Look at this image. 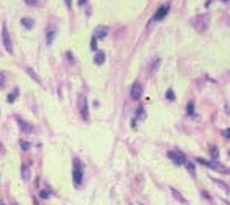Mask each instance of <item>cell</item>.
Returning <instances> with one entry per match:
<instances>
[{
    "label": "cell",
    "mask_w": 230,
    "mask_h": 205,
    "mask_svg": "<svg viewBox=\"0 0 230 205\" xmlns=\"http://www.w3.org/2000/svg\"><path fill=\"white\" fill-rule=\"evenodd\" d=\"M72 179H74V186L79 187L81 182H82V163H81V159L74 158L72 161Z\"/></svg>",
    "instance_id": "obj_1"
},
{
    "label": "cell",
    "mask_w": 230,
    "mask_h": 205,
    "mask_svg": "<svg viewBox=\"0 0 230 205\" xmlns=\"http://www.w3.org/2000/svg\"><path fill=\"white\" fill-rule=\"evenodd\" d=\"M2 39H3V46L9 53H13V45H12V38H10V33H9V28L5 25L2 26Z\"/></svg>",
    "instance_id": "obj_2"
},
{
    "label": "cell",
    "mask_w": 230,
    "mask_h": 205,
    "mask_svg": "<svg viewBox=\"0 0 230 205\" xmlns=\"http://www.w3.org/2000/svg\"><path fill=\"white\" fill-rule=\"evenodd\" d=\"M168 12H169V3H164V5H161L158 10H156V13L153 15V18H151V22H161L164 17L168 15Z\"/></svg>",
    "instance_id": "obj_3"
},
{
    "label": "cell",
    "mask_w": 230,
    "mask_h": 205,
    "mask_svg": "<svg viewBox=\"0 0 230 205\" xmlns=\"http://www.w3.org/2000/svg\"><path fill=\"white\" fill-rule=\"evenodd\" d=\"M197 163H199V164H204L205 167H211V169H217V171H220V172H227L225 167H222L220 164L214 163V161H207V159H204V158H197Z\"/></svg>",
    "instance_id": "obj_4"
},
{
    "label": "cell",
    "mask_w": 230,
    "mask_h": 205,
    "mask_svg": "<svg viewBox=\"0 0 230 205\" xmlns=\"http://www.w3.org/2000/svg\"><path fill=\"white\" fill-rule=\"evenodd\" d=\"M79 112H81V116L84 120H89V110H87V99L84 95L79 97Z\"/></svg>",
    "instance_id": "obj_5"
},
{
    "label": "cell",
    "mask_w": 230,
    "mask_h": 205,
    "mask_svg": "<svg viewBox=\"0 0 230 205\" xmlns=\"http://www.w3.org/2000/svg\"><path fill=\"white\" fill-rule=\"evenodd\" d=\"M169 159H173L177 166H183V164H186V158H184L183 153H174V151H169L168 153Z\"/></svg>",
    "instance_id": "obj_6"
},
{
    "label": "cell",
    "mask_w": 230,
    "mask_h": 205,
    "mask_svg": "<svg viewBox=\"0 0 230 205\" xmlns=\"http://www.w3.org/2000/svg\"><path fill=\"white\" fill-rule=\"evenodd\" d=\"M142 94H143V87H142V84H140V82H135V84L132 86V92H130L132 99H133V100H140Z\"/></svg>",
    "instance_id": "obj_7"
},
{
    "label": "cell",
    "mask_w": 230,
    "mask_h": 205,
    "mask_svg": "<svg viewBox=\"0 0 230 205\" xmlns=\"http://www.w3.org/2000/svg\"><path fill=\"white\" fill-rule=\"evenodd\" d=\"M107 35H108V28L105 25H99L94 30V38L95 39H102V38H105Z\"/></svg>",
    "instance_id": "obj_8"
},
{
    "label": "cell",
    "mask_w": 230,
    "mask_h": 205,
    "mask_svg": "<svg viewBox=\"0 0 230 205\" xmlns=\"http://www.w3.org/2000/svg\"><path fill=\"white\" fill-rule=\"evenodd\" d=\"M17 122H18V125L22 126V130H23V131H26V133H31V131L35 130L31 123H26L25 120H22V118H20V116H17Z\"/></svg>",
    "instance_id": "obj_9"
},
{
    "label": "cell",
    "mask_w": 230,
    "mask_h": 205,
    "mask_svg": "<svg viewBox=\"0 0 230 205\" xmlns=\"http://www.w3.org/2000/svg\"><path fill=\"white\" fill-rule=\"evenodd\" d=\"M54 36H56V28L51 25L50 28H48V31H46V43H48V45H51V43H53Z\"/></svg>",
    "instance_id": "obj_10"
},
{
    "label": "cell",
    "mask_w": 230,
    "mask_h": 205,
    "mask_svg": "<svg viewBox=\"0 0 230 205\" xmlns=\"http://www.w3.org/2000/svg\"><path fill=\"white\" fill-rule=\"evenodd\" d=\"M171 194H173V197H174L176 200H179V202L183 203V205H187V200L184 199V197L181 195V192H177V190H176L174 187H171Z\"/></svg>",
    "instance_id": "obj_11"
},
{
    "label": "cell",
    "mask_w": 230,
    "mask_h": 205,
    "mask_svg": "<svg viewBox=\"0 0 230 205\" xmlns=\"http://www.w3.org/2000/svg\"><path fill=\"white\" fill-rule=\"evenodd\" d=\"M22 177L23 180H30V166L26 163L22 164Z\"/></svg>",
    "instance_id": "obj_12"
},
{
    "label": "cell",
    "mask_w": 230,
    "mask_h": 205,
    "mask_svg": "<svg viewBox=\"0 0 230 205\" xmlns=\"http://www.w3.org/2000/svg\"><path fill=\"white\" fill-rule=\"evenodd\" d=\"M104 61H105V54L102 53V51H97L94 56V62L97 64V66H100V64H104Z\"/></svg>",
    "instance_id": "obj_13"
},
{
    "label": "cell",
    "mask_w": 230,
    "mask_h": 205,
    "mask_svg": "<svg viewBox=\"0 0 230 205\" xmlns=\"http://www.w3.org/2000/svg\"><path fill=\"white\" fill-rule=\"evenodd\" d=\"M22 25L30 30V28H33V26H35V22H33L31 18H23V20H22Z\"/></svg>",
    "instance_id": "obj_14"
},
{
    "label": "cell",
    "mask_w": 230,
    "mask_h": 205,
    "mask_svg": "<svg viewBox=\"0 0 230 205\" xmlns=\"http://www.w3.org/2000/svg\"><path fill=\"white\" fill-rule=\"evenodd\" d=\"M212 180H214V184H217L219 187H222V189H224V192H230V187L227 186V184H224L222 180H219V179H212Z\"/></svg>",
    "instance_id": "obj_15"
},
{
    "label": "cell",
    "mask_w": 230,
    "mask_h": 205,
    "mask_svg": "<svg viewBox=\"0 0 230 205\" xmlns=\"http://www.w3.org/2000/svg\"><path fill=\"white\" fill-rule=\"evenodd\" d=\"M17 95H18V89H15L12 94H9V97H7V100H9L10 103H13L15 102V99H17Z\"/></svg>",
    "instance_id": "obj_16"
},
{
    "label": "cell",
    "mask_w": 230,
    "mask_h": 205,
    "mask_svg": "<svg viewBox=\"0 0 230 205\" xmlns=\"http://www.w3.org/2000/svg\"><path fill=\"white\" fill-rule=\"evenodd\" d=\"M211 156H212L214 159H217V158H219V150H217L215 146H211Z\"/></svg>",
    "instance_id": "obj_17"
},
{
    "label": "cell",
    "mask_w": 230,
    "mask_h": 205,
    "mask_svg": "<svg viewBox=\"0 0 230 205\" xmlns=\"http://www.w3.org/2000/svg\"><path fill=\"white\" fill-rule=\"evenodd\" d=\"M187 115H194V102H189L187 103Z\"/></svg>",
    "instance_id": "obj_18"
},
{
    "label": "cell",
    "mask_w": 230,
    "mask_h": 205,
    "mask_svg": "<svg viewBox=\"0 0 230 205\" xmlns=\"http://www.w3.org/2000/svg\"><path fill=\"white\" fill-rule=\"evenodd\" d=\"M20 146H22L23 151H28V150H30V143L25 141V139H22V141H20Z\"/></svg>",
    "instance_id": "obj_19"
},
{
    "label": "cell",
    "mask_w": 230,
    "mask_h": 205,
    "mask_svg": "<svg viewBox=\"0 0 230 205\" xmlns=\"http://www.w3.org/2000/svg\"><path fill=\"white\" fill-rule=\"evenodd\" d=\"M91 49L92 51H97V39L92 36V39H91Z\"/></svg>",
    "instance_id": "obj_20"
},
{
    "label": "cell",
    "mask_w": 230,
    "mask_h": 205,
    "mask_svg": "<svg viewBox=\"0 0 230 205\" xmlns=\"http://www.w3.org/2000/svg\"><path fill=\"white\" fill-rule=\"evenodd\" d=\"M26 72H28V76H31V77H33V79H35V80H36V82H38V84L41 82V80H39V77H38V76H36V74H35V72L31 71V69H28Z\"/></svg>",
    "instance_id": "obj_21"
},
{
    "label": "cell",
    "mask_w": 230,
    "mask_h": 205,
    "mask_svg": "<svg viewBox=\"0 0 230 205\" xmlns=\"http://www.w3.org/2000/svg\"><path fill=\"white\" fill-rule=\"evenodd\" d=\"M136 116H138V118H145V108H143V107L138 108V112H136Z\"/></svg>",
    "instance_id": "obj_22"
},
{
    "label": "cell",
    "mask_w": 230,
    "mask_h": 205,
    "mask_svg": "<svg viewBox=\"0 0 230 205\" xmlns=\"http://www.w3.org/2000/svg\"><path fill=\"white\" fill-rule=\"evenodd\" d=\"M186 167H187V171L189 172H192V174H194V164H192V163H187V161H186Z\"/></svg>",
    "instance_id": "obj_23"
},
{
    "label": "cell",
    "mask_w": 230,
    "mask_h": 205,
    "mask_svg": "<svg viewBox=\"0 0 230 205\" xmlns=\"http://www.w3.org/2000/svg\"><path fill=\"white\" fill-rule=\"evenodd\" d=\"M166 97H168L169 100H174V92H173L171 89H169V90L166 92Z\"/></svg>",
    "instance_id": "obj_24"
},
{
    "label": "cell",
    "mask_w": 230,
    "mask_h": 205,
    "mask_svg": "<svg viewBox=\"0 0 230 205\" xmlns=\"http://www.w3.org/2000/svg\"><path fill=\"white\" fill-rule=\"evenodd\" d=\"M39 197H41V199H48V197H50V192H48V190H41V192H39Z\"/></svg>",
    "instance_id": "obj_25"
},
{
    "label": "cell",
    "mask_w": 230,
    "mask_h": 205,
    "mask_svg": "<svg viewBox=\"0 0 230 205\" xmlns=\"http://www.w3.org/2000/svg\"><path fill=\"white\" fill-rule=\"evenodd\" d=\"M160 66V59H156V61H155V64H153V67H151V72H155L156 71V67H158Z\"/></svg>",
    "instance_id": "obj_26"
},
{
    "label": "cell",
    "mask_w": 230,
    "mask_h": 205,
    "mask_svg": "<svg viewBox=\"0 0 230 205\" xmlns=\"http://www.w3.org/2000/svg\"><path fill=\"white\" fill-rule=\"evenodd\" d=\"M3 82H5V74L0 72V86H3Z\"/></svg>",
    "instance_id": "obj_27"
},
{
    "label": "cell",
    "mask_w": 230,
    "mask_h": 205,
    "mask_svg": "<svg viewBox=\"0 0 230 205\" xmlns=\"http://www.w3.org/2000/svg\"><path fill=\"white\" fill-rule=\"evenodd\" d=\"M222 133H224V136H227V138H230V128H227V130H224Z\"/></svg>",
    "instance_id": "obj_28"
},
{
    "label": "cell",
    "mask_w": 230,
    "mask_h": 205,
    "mask_svg": "<svg viewBox=\"0 0 230 205\" xmlns=\"http://www.w3.org/2000/svg\"><path fill=\"white\" fill-rule=\"evenodd\" d=\"M66 3H67V5H69V3H71V0H66Z\"/></svg>",
    "instance_id": "obj_29"
},
{
    "label": "cell",
    "mask_w": 230,
    "mask_h": 205,
    "mask_svg": "<svg viewBox=\"0 0 230 205\" xmlns=\"http://www.w3.org/2000/svg\"><path fill=\"white\" fill-rule=\"evenodd\" d=\"M224 2H228V0H224Z\"/></svg>",
    "instance_id": "obj_30"
}]
</instances>
